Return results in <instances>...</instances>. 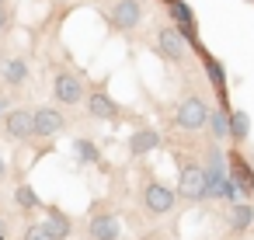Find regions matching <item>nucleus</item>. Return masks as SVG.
<instances>
[{"label": "nucleus", "instance_id": "obj_1", "mask_svg": "<svg viewBox=\"0 0 254 240\" xmlns=\"http://www.w3.org/2000/svg\"><path fill=\"white\" fill-rule=\"evenodd\" d=\"M136 198H139V209H143L150 219L171 216V212H174V205H178L174 188H167L157 174H143V181H139V188H136Z\"/></svg>", "mask_w": 254, "mask_h": 240}, {"label": "nucleus", "instance_id": "obj_2", "mask_svg": "<svg viewBox=\"0 0 254 240\" xmlns=\"http://www.w3.org/2000/svg\"><path fill=\"white\" fill-rule=\"evenodd\" d=\"M101 18L108 21V28L115 35H132L143 25L146 11H143V0H108L101 7Z\"/></svg>", "mask_w": 254, "mask_h": 240}, {"label": "nucleus", "instance_id": "obj_3", "mask_svg": "<svg viewBox=\"0 0 254 240\" xmlns=\"http://www.w3.org/2000/svg\"><path fill=\"white\" fill-rule=\"evenodd\" d=\"M84 240H122V219L108 202H94L84 219Z\"/></svg>", "mask_w": 254, "mask_h": 240}, {"label": "nucleus", "instance_id": "obj_4", "mask_svg": "<svg viewBox=\"0 0 254 240\" xmlns=\"http://www.w3.org/2000/svg\"><path fill=\"white\" fill-rule=\"evenodd\" d=\"M174 164H178V191H174V195H181V198H188V202H202L205 174H202L198 157H188L185 150H181V153L174 150Z\"/></svg>", "mask_w": 254, "mask_h": 240}, {"label": "nucleus", "instance_id": "obj_5", "mask_svg": "<svg viewBox=\"0 0 254 240\" xmlns=\"http://www.w3.org/2000/svg\"><path fill=\"white\" fill-rule=\"evenodd\" d=\"M84 94H87V84H84V77L77 70L60 66L53 73V101H56V108H77V105H84Z\"/></svg>", "mask_w": 254, "mask_h": 240}, {"label": "nucleus", "instance_id": "obj_6", "mask_svg": "<svg viewBox=\"0 0 254 240\" xmlns=\"http://www.w3.org/2000/svg\"><path fill=\"white\" fill-rule=\"evenodd\" d=\"M84 108H87V115H91L94 122H119V119L129 115V112L108 94V80L87 87V94H84Z\"/></svg>", "mask_w": 254, "mask_h": 240}, {"label": "nucleus", "instance_id": "obj_7", "mask_svg": "<svg viewBox=\"0 0 254 240\" xmlns=\"http://www.w3.org/2000/svg\"><path fill=\"white\" fill-rule=\"evenodd\" d=\"M205 119H209V105H205L198 94H188V98H181V101L174 105L171 125H174L178 132L191 136V132H202V129H205Z\"/></svg>", "mask_w": 254, "mask_h": 240}, {"label": "nucleus", "instance_id": "obj_8", "mask_svg": "<svg viewBox=\"0 0 254 240\" xmlns=\"http://www.w3.org/2000/svg\"><path fill=\"white\" fill-rule=\"evenodd\" d=\"M153 49H157V56L160 60H167L171 66H185L188 60H191V46L178 35V28H171V25H157V32H153Z\"/></svg>", "mask_w": 254, "mask_h": 240}, {"label": "nucleus", "instance_id": "obj_9", "mask_svg": "<svg viewBox=\"0 0 254 240\" xmlns=\"http://www.w3.org/2000/svg\"><path fill=\"white\" fill-rule=\"evenodd\" d=\"M191 56L198 60V66H202V73H205V80L212 84V91H216V98H219V108H226L230 112V84H226V70H223V63L202 46V42H195L191 46Z\"/></svg>", "mask_w": 254, "mask_h": 240}, {"label": "nucleus", "instance_id": "obj_10", "mask_svg": "<svg viewBox=\"0 0 254 240\" xmlns=\"http://www.w3.org/2000/svg\"><path fill=\"white\" fill-rule=\"evenodd\" d=\"M66 125H70V122H66L63 108H56V105H39V108H32V139H53V136H60Z\"/></svg>", "mask_w": 254, "mask_h": 240}, {"label": "nucleus", "instance_id": "obj_11", "mask_svg": "<svg viewBox=\"0 0 254 240\" xmlns=\"http://www.w3.org/2000/svg\"><path fill=\"white\" fill-rule=\"evenodd\" d=\"M167 25H171V28H178V35H181L188 46L202 42V39H198V18H195V11L185 4V0H178V4H171V7H167Z\"/></svg>", "mask_w": 254, "mask_h": 240}, {"label": "nucleus", "instance_id": "obj_12", "mask_svg": "<svg viewBox=\"0 0 254 240\" xmlns=\"http://www.w3.org/2000/svg\"><path fill=\"white\" fill-rule=\"evenodd\" d=\"M160 146H164V136H160L157 125H136V129L129 132V143H126V150H129L132 160H143V157H150V153L160 150Z\"/></svg>", "mask_w": 254, "mask_h": 240}, {"label": "nucleus", "instance_id": "obj_13", "mask_svg": "<svg viewBox=\"0 0 254 240\" xmlns=\"http://www.w3.org/2000/svg\"><path fill=\"white\" fill-rule=\"evenodd\" d=\"M223 157H226V178L237 184V191H244V195H247L251 178H254V164L247 160V153H244L240 146H230Z\"/></svg>", "mask_w": 254, "mask_h": 240}, {"label": "nucleus", "instance_id": "obj_14", "mask_svg": "<svg viewBox=\"0 0 254 240\" xmlns=\"http://www.w3.org/2000/svg\"><path fill=\"white\" fill-rule=\"evenodd\" d=\"M0 129H4V136L14 139V143H28L32 139V108H11V112H4Z\"/></svg>", "mask_w": 254, "mask_h": 240}, {"label": "nucleus", "instance_id": "obj_15", "mask_svg": "<svg viewBox=\"0 0 254 240\" xmlns=\"http://www.w3.org/2000/svg\"><path fill=\"white\" fill-rule=\"evenodd\" d=\"M42 212H46V219H42V223H46V230H49V237H53V240H66V237H73V219H70L60 205H53V202H49V205H42Z\"/></svg>", "mask_w": 254, "mask_h": 240}, {"label": "nucleus", "instance_id": "obj_16", "mask_svg": "<svg viewBox=\"0 0 254 240\" xmlns=\"http://www.w3.org/2000/svg\"><path fill=\"white\" fill-rule=\"evenodd\" d=\"M251 226H254V202H233L226 212V230L233 237H244Z\"/></svg>", "mask_w": 254, "mask_h": 240}, {"label": "nucleus", "instance_id": "obj_17", "mask_svg": "<svg viewBox=\"0 0 254 240\" xmlns=\"http://www.w3.org/2000/svg\"><path fill=\"white\" fill-rule=\"evenodd\" d=\"M247 136H251V115L244 108H230V115H226V139H233V146H240V143H247Z\"/></svg>", "mask_w": 254, "mask_h": 240}, {"label": "nucleus", "instance_id": "obj_18", "mask_svg": "<svg viewBox=\"0 0 254 240\" xmlns=\"http://www.w3.org/2000/svg\"><path fill=\"white\" fill-rule=\"evenodd\" d=\"M0 80H4L7 87H21V84L28 80V63H25L21 56L4 60V66H0Z\"/></svg>", "mask_w": 254, "mask_h": 240}, {"label": "nucleus", "instance_id": "obj_19", "mask_svg": "<svg viewBox=\"0 0 254 240\" xmlns=\"http://www.w3.org/2000/svg\"><path fill=\"white\" fill-rule=\"evenodd\" d=\"M14 205H18V209H21L25 216H32V212H39V209H42L46 202L39 198V191H35L32 184H25V181H21V184L14 188Z\"/></svg>", "mask_w": 254, "mask_h": 240}, {"label": "nucleus", "instance_id": "obj_20", "mask_svg": "<svg viewBox=\"0 0 254 240\" xmlns=\"http://www.w3.org/2000/svg\"><path fill=\"white\" fill-rule=\"evenodd\" d=\"M73 157H77L80 164H98V167H105L101 146H98L94 139H73Z\"/></svg>", "mask_w": 254, "mask_h": 240}, {"label": "nucleus", "instance_id": "obj_21", "mask_svg": "<svg viewBox=\"0 0 254 240\" xmlns=\"http://www.w3.org/2000/svg\"><path fill=\"white\" fill-rule=\"evenodd\" d=\"M226 108H209V119H205V129L212 139H226Z\"/></svg>", "mask_w": 254, "mask_h": 240}, {"label": "nucleus", "instance_id": "obj_22", "mask_svg": "<svg viewBox=\"0 0 254 240\" xmlns=\"http://www.w3.org/2000/svg\"><path fill=\"white\" fill-rule=\"evenodd\" d=\"M21 240H53V237H49L46 223H28L25 233H21Z\"/></svg>", "mask_w": 254, "mask_h": 240}, {"label": "nucleus", "instance_id": "obj_23", "mask_svg": "<svg viewBox=\"0 0 254 240\" xmlns=\"http://www.w3.org/2000/svg\"><path fill=\"white\" fill-rule=\"evenodd\" d=\"M11 25H14V11H11L7 4H0V35H4Z\"/></svg>", "mask_w": 254, "mask_h": 240}, {"label": "nucleus", "instance_id": "obj_24", "mask_svg": "<svg viewBox=\"0 0 254 240\" xmlns=\"http://www.w3.org/2000/svg\"><path fill=\"white\" fill-rule=\"evenodd\" d=\"M7 237V219H4V212H0V240Z\"/></svg>", "mask_w": 254, "mask_h": 240}, {"label": "nucleus", "instance_id": "obj_25", "mask_svg": "<svg viewBox=\"0 0 254 240\" xmlns=\"http://www.w3.org/2000/svg\"><path fill=\"white\" fill-rule=\"evenodd\" d=\"M7 178V160H4V153H0V181Z\"/></svg>", "mask_w": 254, "mask_h": 240}, {"label": "nucleus", "instance_id": "obj_26", "mask_svg": "<svg viewBox=\"0 0 254 240\" xmlns=\"http://www.w3.org/2000/svg\"><path fill=\"white\" fill-rule=\"evenodd\" d=\"M139 240H164V237H160V233H143Z\"/></svg>", "mask_w": 254, "mask_h": 240}, {"label": "nucleus", "instance_id": "obj_27", "mask_svg": "<svg viewBox=\"0 0 254 240\" xmlns=\"http://www.w3.org/2000/svg\"><path fill=\"white\" fill-rule=\"evenodd\" d=\"M247 195H251V198H254V178H251V188H247Z\"/></svg>", "mask_w": 254, "mask_h": 240}, {"label": "nucleus", "instance_id": "obj_28", "mask_svg": "<svg viewBox=\"0 0 254 240\" xmlns=\"http://www.w3.org/2000/svg\"><path fill=\"white\" fill-rule=\"evenodd\" d=\"M157 4H167V7H171V4H178V0H157Z\"/></svg>", "mask_w": 254, "mask_h": 240}, {"label": "nucleus", "instance_id": "obj_29", "mask_svg": "<svg viewBox=\"0 0 254 240\" xmlns=\"http://www.w3.org/2000/svg\"><path fill=\"white\" fill-rule=\"evenodd\" d=\"M0 4H7V0H0Z\"/></svg>", "mask_w": 254, "mask_h": 240}]
</instances>
